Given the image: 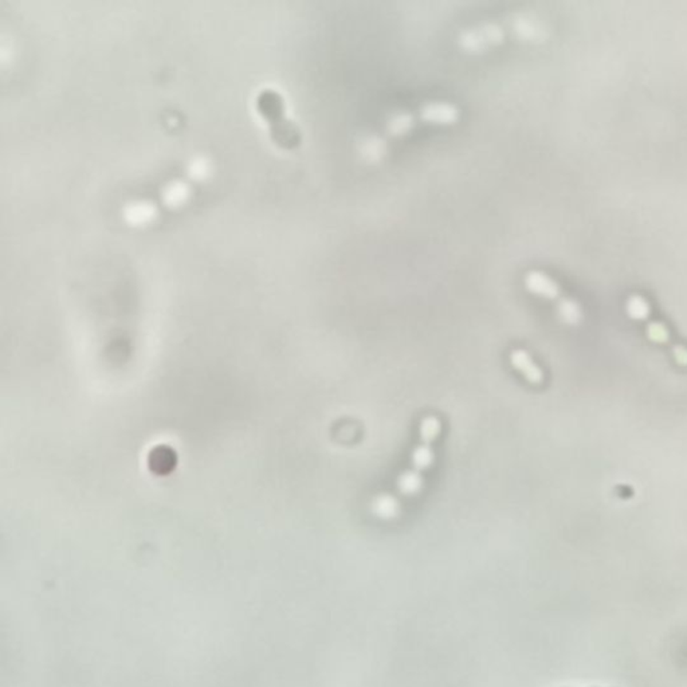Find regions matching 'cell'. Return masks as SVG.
<instances>
[{
    "label": "cell",
    "mask_w": 687,
    "mask_h": 687,
    "mask_svg": "<svg viewBox=\"0 0 687 687\" xmlns=\"http://www.w3.org/2000/svg\"><path fill=\"white\" fill-rule=\"evenodd\" d=\"M501 39H502L501 28H497L494 25H486L482 28L466 31L462 35L461 42L468 50H479L488 45L499 42Z\"/></svg>",
    "instance_id": "obj_1"
},
{
    "label": "cell",
    "mask_w": 687,
    "mask_h": 687,
    "mask_svg": "<svg viewBox=\"0 0 687 687\" xmlns=\"http://www.w3.org/2000/svg\"><path fill=\"white\" fill-rule=\"evenodd\" d=\"M510 364L512 367L519 371L520 373H523V378L532 383V384H540L544 379V375H543V371L534 364L533 358H530V355L523 351V349H514L512 353H510Z\"/></svg>",
    "instance_id": "obj_2"
},
{
    "label": "cell",
    "mask_w": 687,
    "mask_h": 687,
    "mask_svg": "<svg viewBox=\"0 0 687 687\" xmlns=\"http://www.w3.org/2000/svg\"><path fill=\"white\" fill-rule=\"evenodd\" d=\"M177 465L176 452L168 446H157L153 448L148 458V466L156 475H168Z\"/></svg>",
    "instance_id": "obj_3"
},
{
    "label": "cell",
    "mask_w": 687,
    "mask_h": 687,
    "mask_svg": "<svg viewBox=\"0 0 687 687\" xmlns=\"http://www.w3.org/2000/svg\"><path fill=\"white\" fill-rule=\"evenodd\" d=\"M526 289L537 296L545 298H554L558 294V287L549 276L540 272H530L525 276Z\"/></svg>",
    "instance_id": "obj_4"
},
{
    "label": "cell",
    "mask_w": 687,
    "mask_h": 687,
    "mask_svg": "<svg viewBox=\"0 0 687 687\" xmlns=\"http://www.w3.org/2000/svg\"><path fill=\"white\" fill-rule=\"evenodd\" d=\"M400 502L396 497L391 494L376 495L372 499L371 510L375 516L382 520H392L400 514Z\"/></svg>",
    "instance_id": "obj_5"
},
{
    "label": "cell",
    "mask_w": 687,
    "mask_h": 687,
    "mask_svg": "<svg viewBox=\"0 0 687 687\" xmlns=\"http://www.w3.org/2000/svg\"><path fill=\"white\" fill-rule=\"evenodd\" d=\"M422 117L431 122L450 124L458 118V110L455 107H451L448 104H440V102L428 104L423 107Z\"/></svg>",
    "instance_id": "obj_6"
},
{
    "label": "cell",
    "mask_w": 687,
    "mask_h": 687,
    "mask_svg": "<svg viewBox=\"0 0 687 687\" xmlns=\"http://www.w3.org/2000/svg\"><path fill=\"white\" fill-rule=\"evenodd\" d=\"M258 109L268 120H281L282 100L273 90H263L258 97Z\"/></svg>",
    "instance_id": "obj_7"
},
{
    "label": "cell",
    "mask_w": 687,
    "mask_h": 687,
    "mask_svg": "<svg viewBox=\"0 0 687 687\" xmlns=\"http://www.w3.org/2000/svg\"><path fill=\"white\" fill-rule=\"evenodd\" d=\"M396 486L400 494H417L423 488V477L416 470H407L397 477Z\"/></svg>",
    "instance_id": "obj_8"
},
{
    "label": "cell",
    "mask_w": 687,
    "mask_h": 687,
    "mask_svg": "<svg viewBox=\"0 0 687 687\" xmlns=\"http://www.w3.org/2000/svg\"><path fill=\"white\" fill-rule=\"evenodd\" d=\"M441 431V423L437 416H426L422 419L419 426L420 440L424 444H431L439 437Z\"/></svg>",
    "instance_id": "obj_9"
},
{
    "label": "cell",
    "mask_w": 687,
    "mask_h": 687,
    "mask_svg": "<svg viewBox=\"0 0 687 687\" xmlns=\"http://www.w3.org/2000/svg\"><path fill=\"white\" fill-rule=\"evenodd\" d=\"M434 458L435 454L430 447V444L422 443L413 450L411 454V464L416 471H423L431 468V465L434 464Z\"/></svg>",
    "instance_id": "obj_10"
},
{
    "label": "cell",
    "mask_w": 687,
    "mask_h": 687,
    "mask_svg": "<svg viewBox=\"0 0 687 687\" xmlns=\"http://www.w3.org/2000/svg\"><path fill=\"white\" fill-rule=\"evenodd\" d=\"M413 124V116L411 114L400 113V114L395 116L393 118H391L388 129H389V132L392 135H403V133H406V132H408L411 129Z\"/></svg>",
    "instance_id": "obj_11"
}]
</instances>
